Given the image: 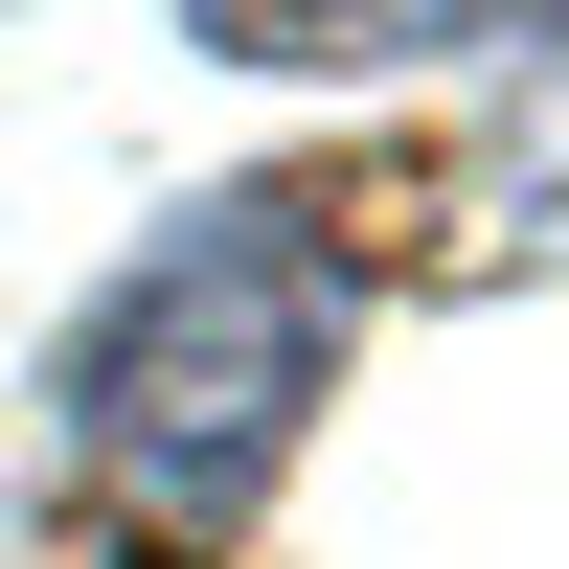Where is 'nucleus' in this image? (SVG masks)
Instances as JSON below:
<instances>
[{"instance_id": "1", "label": "nucleus", "mask_w": 569, "mask_h": 569, "mask_svg": "<svg viewBox=\"0 0 569 569\" xmlns=\"http://www.w3.org/2000/svg\"><path fill=\"white\" fill-rule=\"evenodd\" d=\"M342 297H365L342 182H206V206H182L160 251L91 297L69 388H46V410H69V479L114 501L137 547L251 525V479L297 456L319 365H342Z\"/></svg>"}, {"instance_id": "2", "label": "nucleus", "mask_w": 569, "mask_h": 569, "mask_svg": "<svg viewBox=\"0 0 569 569\" xmlns=\"http://www.w3.org/2000/svg\"><path fill=\"white\" fill-rule=\"evenodd\" d=\"M569 0H206L228 69H433V46H547Z\"/></svg>"}]
</instances>
